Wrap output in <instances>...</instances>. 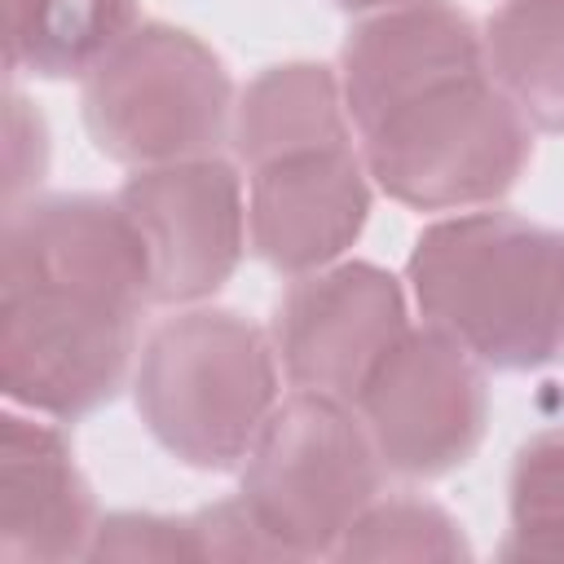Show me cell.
Instances as JSON below:
<instances>
[{
  "label": "cell",
  "mask_w": 564,
  "mask_h": 564,
  "mask_svg": "<svg viewBox=\"0 0 564 564\" xmlns=\"http://www.w3.org/2000/svg\"><path fill=\"white\" fill-rule=\"evenodd\" d=\"M13 75H88L132 26L137 0H0Z\"/></svg>",
  "instance_id": "cell-13"
},
{
  "label": "cell",
  "mask_w": 564,
  "mask_h": 564,
  "mask_svg": "<svg viewBox=\"0 0 564 564\" xmlns=\"http://www.w3.org/2000/svg\"><path fill=\"white\" fill-rule=\"evenodd\" d=\"M79 106L93 145L128 167L216 154L234 132L225 62L172 22H137L84 75Z\"/></svg>",
  "instance_id": "cell-5"
},
{
  "label": "cell",
  "mask_w": 564,
  "mask_h": 564,
  "mask_svg": "<svg viewBox=\"0 0 564 564\" xmlns=\"http://www.w3.org/2000/svg\"><path fill=\"white\" fill-rule=\"evenodd\" d=\"M379 471L357 405L295 388L256 436L238 498L282 560H322L379 498Z\"/></svg>",
  "instance_id": "cell-6"
},
{
  "label": "cell",
  "mask_w": 564,
  "mask_h": 564,
  "mask_svg": "<svg viewBox=\"0 0 564 564\" xmlns=\"http://www.w3.org/2000/svg\"><path fill=\"white\" fill-rule=\"evenodd\" d=\"M278 348L234 308H189L159 322L132 375L137 414L150 436L198 471L247 463L278 410Z\"/></svg>",
  "instance_id": "cell-4"
},
{
  "label": "cell",
  "mask_w": 564,
  "mask_h": 564,
  "mask_svg": "<svg viewBox=\"0 0 564 564\" xmlns=\"http://www.w3.org/2000/svg\"><path fill=\"white\" fill-rule=\"evenodd\" d=\"M339 84L370 181L405 207H485L529 167V119L489 70L485 31L449 0L366 13Z\"/></svg>",
  "instance_id": "cell-1"
},
{
  "label": "cell",
  "mask_w": 564,
  "mask_h": 564,
  "mask_svg": "<svg viewBox=\"0 0 564 564\" xmlns=\"http://www.w3.org/2000/svg\"><path fill=\"white\" fill-rule=\"evenodd\" d=\"M84 560H203L194 516L115 511L97 520Z\"/></svg>",
  "instance_id": "cell-17"
},
{
  "label": "cell",
  "mask_w": 564,
  "mask_h": 564,
  "mask_svg": "<svg viewBox=\"0 0 564 564\" xmlns=\"http://www.w3.org/2000/svg\"><path fill=\"white\" fill-rule=\"evenodd\" d=\"M145 264L150 304H194L216 295L247 251L242 176L220 154L137 167L119 185Z\"/></svg>",
  "instance_id": "cell-8"
},
{
  "label": "cell",
  "mask_w": 564,
  "mask_h": 564,
  "mask_svg": "<svg viewBox=\"0 0 564 564\" xmlns=\"http://www.w3.org/2000/svg\"><path fill=\"white\" fill-rule=\"evenodd\" d=\"M405 282L423 322L485 370L564 361V229L516 212H458L414 238Z\"/></svg>",
  "instance_id": "cell-3"
},
{
  "label": "cell",
  "mask_w": 564,
  "mask_h": 564,
  "mask_svg": "<svg viewBox=\"0 0 564 564\" xmlns=\"http://www.w3.org/2000/svg\"><path fill=\"white\" fill-rule=\"evenodd\" d=\"M234 154L251 167L300 150L352 145L344 84L322 62H282L260 70L234 106Z\"/></svg>",
  "instance_id": "cell-12"
},
{
  "label": "cell",
  "mask_w": 564,
  "mask_h": 564,
  "mask_svg": "<svg viewBox=\"0 0 564 564\" xmlns=\"http://www.w3.org/2000/svg\"><path fill=\"white\" fill-rule=\"evenodd\" d=\"M511 529L502 560H564V423L533 432L507 480Z\"/></svg>",
  "instance_id": "cell-15"
},
{
  "label": "cell",
  "mask_w": 564,
  "mask_h": 564,
  "mask_svg": "<svg viewBox=\"0 0 564 564\" xmlns=\"http://www.w3.org/2000/svg\"><path fill=\"white\" fill-rule=\"evenodd\" d=\"M405 330V291L370 260L300 273L273 313V348L291 388L348 405Z\"/></svg>",
  "instance_id": "cell-9"
},
{
  "label": "cell",
  "mask_w": 564,
  "mask_h": 564,
  "mask_svg": "<svg viewBox=\"0 0 564 564\" xmlns=\"http://www.w3.org/2000/svg\"><path fill=\"white\" fill-rule=\"evenodd\" d=\"M352 405L388 471L432 480L463 467L485 441V366L445 330L410 326Z\"/></svg>",
  "instance_id": "cell-7"
},
{
  "label": "cell",
  "mask_w": 564,
  "mask_h": 564,
  "mask_svg": "<svg viewBox=\"0 0 564 564\" xmlns=\"http://www.w3.org/2000/svg\"><path fill=\"white\" fill-rule=\"evenodd\" d=\"M97 507L70 441L44 414H0V560L57 564L88 555Z\"/></svg>",
  "instance_id": "cell-11"
},
{
  "label": "cell",
  "mask_w": 564,
  "mask_h": 564,
  "mask_svg": "<svg viewBox=\"0 0 564 564\" xmlns=\"http://www.w3.org/2000/svg\"><path fill=\"white\" fill-rule=\"evenodd\" d=\"M150 304L145 247L101 194H26L0 225V388L70 423L128 379Z\"/></svg>",
  "instance_id": "cell-2"
},
{
  "label": "cell",
  "mask_w": 564,
  "mask_h": 564,
  "mask_svg": "<svg viewBox=\"0 0 564 564\" xmlns=\"http://www.w3.org/2000/svg\"><path fill=\"white\" fill-rule=\"evenodd\" d=\"M370 220V172L357 145L282 154L251 167L247 238L278 273H313L335 264Z\"/></svg>",
  "instance_id": "cell-10"
},
{
  "label": "cell",
  "mask_w": 564,
  "mask_h": 564,
  "mask_svg": "<svg viewBox=\"0 0 564 564\" xmlns=\"http://www.w3.org/2000/svg\"><path fill=\"white\" fill-rule=\"evenodd\" d=\"M348 13H379V9H392V4H410V0H330Z\"/></svg>",
  "instance_id": "cell-18"
},
{
  "label": "cell",
  "mask_w": 564,
  "mask_h": 564,
  "mask_svg": "<svg viewBox=\"0 0 564 564\" xmlns=\"http://www.w3.org/2000/svg\"><path fill=\"white\" fill-rule=\"evenodd\" d=\"M485 57L529 128L564 132V0H498Z\"/></svg>",
  "instance_id": "cell-14"
},
{
  "label": "cell",
  "mask_w": 564,
  "mask_h": 564,
  "mask_svg": "<svg viewBox=\"0 0 564 564\" xmlns=\"http://www.w3.org/2000/svg\"><path fill=\"white\" fill-rule=\"evenodd\" d=\"M335 560H471V546L445 507L427 498H375L335 546Z\"/></svg>",
  "instance_id": "cell-16"
}]
</instances>
